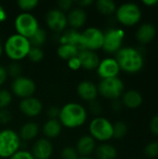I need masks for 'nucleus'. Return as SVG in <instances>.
Returning a JSON list of instances; mask_svg holds the SVG:
<instances>
[{
  "label": "nucleus",
  "mask_w": 158,
  "mask_h": 159,
  "mask_svg": "<svg viewBox=\"0 0 158 159\" xmlns=\"http://www.w3.org/2000/svg\"><path fill=\"white\" fill-rule=\"evenodd\" d=\"M35 89L36 86L34 81L29 77L22 76V75L14 78L11 84L12 92L21 100L32 97L35 91Z\"/></svg>",
  "instance_id": "9b49d317"
},
{
  "label": "nucleus",
  "mask_w": 158,
  "mask_h": 159,
  "mask_svg": "<svg viewBox=\"0 0 158 159\" xmlns=\"http://www.w3.org/2000/svg\"><path fill=\"white\" fill-rule=\"evenodd\" d=\"M119 65L120 70L128 74H137L144 66V58L140 49L124 47L116 53L115 58Z\"/></svg>",
  "instance_id": "f257e3e1"
},
{
  "label": "nucleus",
  "mask_w": 158,
  "mask_h": 159,
  "mask_svg": "<svg viewBox=\"0 0 158 159\" xmlns=\"http://www.w3.org/2000/svg\"><path fill=\"white\" fill-rule=\"evenodd\" d=\"M103 32L97 27H88L81 33L80 47L82 49L96 51L102 48Z\"/></svg>",
  "instance_id": "1a4fd4ad"
},
{
  "label": "nucleus",
  "mask_w": 158,
  "mask_h": 159,
  "mask_svg": "<svg viewBox=\"0 0 158 159\" xmlns=\"http://www.w3.org/2000/svg\"><path fill=\"white\" fill-rule=\"evenodd\" d=\"M80 39H81V33L74 29H66L62 32L60 37V43L62 45H72L77 47L81 50L80 47Z\"/></svg>",
  "instance_id": "4be33fe9"
},
{
  "label": "nucleus",
  "mask_w": 158,
  "mask_h": 159,
  "mask_svg": "<svg viewBox=\"0 0 158 159\" xmlns=\"http://www.w3.org/2000/svg\"><path fill=\"white\" fill-rule=\"evenodd\" d=\"M39 132V127L34 122H27L21 126L20 129L19 136L20 140L23 141H31L34 139Z\"/></svg>",
  "instance_id": "b1692460"
},
{
  "label": "nucleus",
  "mask_w": 158,
  "mask_h": 159,
  "mask_svg": "<svg viewBox=\"0 0 158 159\" xmlns=\"http://www.w3.org/2000/svg\"><path fill=\"white\" fill-rule=\"evenodd\" d=\"M116 20L124 26H134L142 19L141 7L132 2H127L120 5L115 10Z\"/></svg>",
  "instance_id": "39448f33"
},
{
  "label": "nucleus",
  "mask_w": 158,
  "mask_h": 159,
  "mask_svg": "<svg viewBox=\"0 0 158 159\" xmlns=\"http://www.w3.org/2000/svg\"><path fill=\"white\" fill-rule=\"evenodd\" d=\"M89 110L92 114L94 115H99L101 112H102V106H101V103L99 102H97L96 100L95 101H92L89 102Z\"/></svg>",
  "instance_id": "a19ab883"
},
{
  "label": "nucleus",
  "mask_w": 158,
  "mask_h": 159,
  "mask_svg": "<svg viewBox=\"0 0 158 159\" xmlns=\"http://www.w3.org/2000/svg\"><path fill=\"white\" fill-rule=\"evenodd\" d=\"M62 129V126L59 119H48L43 126V134L47 139L58 137Z\"/></svg>",
  "instance_id": "5701e85b"
},
{
  "label": "nucleus",
  "mask_w": 158,
  "mask_h": 159,
  "mask_svg": "<svg viewBox=\"0 0 158 159\" xmlns=\"http://www.w3.org/2000/svg\"><path fill=\"white\" fill-rule=\"evenodd\" d=\"M52 153L53 145L48 139H39L33 145L32 155L34 159H49Z\"/></svg>",
  "instance_id": "2eb2a0df"
},
{
  "label": "nucleus",
  "mask_w": 158,
  "mask_h": 159,
  "mask_svg": "<svg viewBox=\"0 0 158 159\" xmlns=\"http://www.w3.org/2000/svg\"><path fill=\"white\" fill-rule=\"evenodd\" d=\"M144 154L149 158H156L158 157V143H150L144 148Z\"/></svg>",
  "instance_id": "72a5a7b5"
},
{
  "label": "nucleus",
  "mask_w": 158,
  "mask_h": 159,
  "mask_svg": "<svg viewBox=\"0 0 158 159\" xmlns=\"http://www.w3.org/2000/svg\"><path fill=\"white\" fill-rule=\"evenodd\" d=\"M29 60L33 62H39L43 60L44 58V51L41 48H38V47H32L29 53H28V56Z\"/></svg>",
  "instance_id": "c756f323"
},
{
  "label": "nucleus",
  "mask_w": 158,
  "mask_h": 159,
  "mask_svg": "<svg viewBox=\"0 0 158 159\" xmlns=\"http://www.w3.org/2000/svg\"><path fill=\"white\" fill-rule=\"evenodd\" d=\"M20 110L26 116L34 117L41 114L43 110V104L40 100L32 96L20 101Z\"/></svg>",
  "instance_id": "4468645a"
},
{
  "label": "nucleus",
  "mask_w": 158,
  "mask_h": 159,
  "mask_svg": "<svg viewBox=\"0 0 158 159\" xmlns=\"http://www.w3.org/2000/svg\"><path fill=\"white\" fill-rule=\"evenodd\" d=\"M142 95L135 89L125 91L121 97L122 104L129 109H136L140 107L142 103Z\"/></svg>",
  "instance_id": "412c9836"
},
{
  "label": "nucleus",
  "mask_w": 158,
  "mask_h": 159,
  "mask_svg": "<svg viewBox=\"0 0 158 159\" xmlns=\"http://www.w3.org/2000/svg\"><path fill=\"white\" fill-rule=\"evenodd\" d=\"M96 70H97L99 76L102 79L117 77L120 72V68L116 60L111 57L101 60Z\"/></svg>",
  "instance_id": "ddd939ff"
},
{
  "label": "nucleus",
  "mask_w": 158,
  "mask_h": 159,
  "mask_svg": "<svg viewBox=\"0 0 158 159\" xmlns=\"http://www.w3.org/2000/svg\"><path fill=\"white\" fill-rule=\"evenodd\" d=\"M78 96L86 101V102H92L95 101L99 92H98V87L89 80H84L81 81L76 89Z\"/></svg>",
  "instance_id": "dca6fc26"
},
{
  "label": "nucleus",
  "mask_w": 158,
  "mask_h": 159,
  "mask_svg": "<svg viewBox=\"0 0 158 159\" xmlns=\"http://www.w3.org/2000/svg\"><path fill=\"white\" fill-rule=\"evenodd\" d=\"M88 118L86 108L77 102H68L60 110L59 121L62 127L76 129L83 126Z\"/></svg>",
  "instance_id": "f03ea898"
},
{
  "label": "nucleus",
  "mask_w": 158,
  "mask_h": 159,
  "mask_svg": "<svg viewBox=\"0 0 158 159\" xmlns=\"http://www.w3.org/2000/svg\"><path fill=\"white\" fill-rule=\"evenodd\" d=\"M80 49L77 47L72 45H62L61 44L57 48L58 56L65 61H69L72 58H74L78 55Z\"/></svg>",
  "instance_id": "a878e982"
},
{
  "label": "nucleus",
  "mask_w": 158,
  "mask_h": 159,
  "mask_svg": "<svg viewBox=\"0 0 158 159\" xmlns=\"http://www.w3.org/2000/svg\"><path fill=\"white\" fill-rule=\"evenodd\" d=\"M46 23L47 27L56 33H62L66 30L68 21L66 14L59 8H53L46 14Z\"/></svg>",
  "instance_id": "f8f14e48"
},
{
  "label": "nucleus",
  "mask_w": 158,
  "mask_h": 159,
  "mask_svg": "<svg viewBox=\"0 0 158 159\" xmlns=\"http://www.w3.org/2000/svg\"><path fill=\"white\" fill-rule=\"evenodd\" d=\"M149 128H150V130L153 134L158 136V115H156V116H154L151 119Z\"/></svg>",
  "instance_id": "79ce46f5"
},
{
  "label": "nucleus",
  "mask_w": 158,
  "mask_h": 159,
  "mask_svg": "<svg viewBox=\"0 0 158 159\" xmlns=\"http://www.w3.org/2000/svg\"><path fill=\"white\" fill-rule=\"evenodd\" d=\"M103 37L102 49L108 53H116L121 48L125 38V31L121 28H110L106 30Z\"/></svg>",
  "instance_id": "9d476101"
},
{
  "label": "nucleus",
  "mask_w": 158,
  "mask_h": 159,
  "mask_svg": "<svg viewBox=\"0 0 158 159\" xmlns=\"http://www.w3.org/2000/svg\"><path fill=\"white\" fill-rule=\"evenodd\" d=\"M89 135L99 142H107L114 136L113 124L109 119L102 116H96L93 118L88 127Z\"/></svg>",
  "instance_id": "423d86ee"
},
{
  "label": "nucleus",
  "mask_w": 158,
  "mask_h": 159,
  "mask_svg": "<svg viewBox=\"0 0 158 159\" xmlns=\"http://www.w3.org/2000/svg\"><path fill=\"white\" fill-rule=\"evenodd\" d=\"M96 147V141L90 135H84L78 139L75 149L79 157H89L95 152Z\"/></svg>",
  "instance_id": "aec40b11"
},
{
  "label": "nucleus",
  "mask_w": 158,
  "mask_h": 159,
  "mask_svg": "<svg viewBox=\"0 0 158 159\" xmlns=\"http://www.w3.org/2000/svg\"><path fill=\"white\" fill-rule=\"evenodd\" d=\"M7 75H9L10 76H12L14 78H17V77L20 76V74H21V66L17 61H13L7 68Z\"/></svg>",
  "instance_id": "f704fd0d"
},
{
  "label": "nucleus",
  "mask_w": 158,
  "mask_h": 159,
  "mask_svg": "<svg viewBox=\"0 0 158 159\" xmlns=\"http://www.w3.org/2000/svg\"><path fill=\"white\" fill-rule=\"evenodd\" d=\"M95 156L98 159H115L117 151L116 148L110 143H102L96 147Z\"/></svg>",
  "instance_id": "393cba45"
},
{
  "label": "nucleus",
  "mask_w": 158,
  "mask_h": 159,
  "mask_svg": "<svg viewBox=\"0 0 158 159\" xmlns=\"http://www.w3.org/2000/svg\"><path fill=\"white\" fill-rule=\"evenodd\" d=\"M12 102V95L7 89H0V110L7 109Z\"/></svg>",
  "instance_id": "2f4dec72"
},
{
  "label": "nucleus",
  "mask_w": 158,
  "mask_h": 159,
  "mask_svg": "<svg viewBox=\"0 0 158 159\" xmlns=\"http://www.w3.org/2000/svg\"><path fill=\"white\" fill-rule=\"evenodd\" d=\"M67 16L68 24L71 26L72 29L77 30L83 27L87 21V13L84 8L82 7H73L69 10Z\"/></svg>",
  "instance_id": "6ab92c4d"
},
{
  "label": "nucleus",
  "mask_w": 158,
  "mask_h": 159,
  "mask_svg": "<svg viewBox=\"0 0 158 159\" xmlns=\"http://www.w3.org/2000/svg\"><path fill=\"white\" fill-rule=\"evenodd\" d=\"M32 48L30 40L19 34H11L6 40L3 49L6 55L13 61H19L28 56Z\"/></svg>",
  "instance_id": "7ed1b4c3"
},
{
  "label": "nucleus",
  "mask_w": 158,
  "mask_h": 159,
  "mask_svg": "<svg viewBox=\"0 0 158 159\" xmlns=\"http://www.w3.org/2000/svg\"><path fill=\"white\" fill-rule=\"evenodd\" d=\"M29 40H30V43H31L32 47L41 48V46L44 45V43L47 40V32H46V30L39 27V29L33 34V36Z\"/></svg>",
  "instance_id": "cd10ccee"
},
{
  "label": "nucleus",
  "mask_w": 158,
  "mask_h": 159,
  "mask_svg": "<svg viewBox=\"0 0 158 159\" xmlns=\"http://www.w3.org/2000/svg\"><path fill=\"white\" fill-rule=\"evenodd\" d=\"M61 159H78L79 155L76 149L73 146H66L61 150Z\"/></svg>",
  "instance_id": "473e14b6"
},
{
  "label": "nucleus",
  "mask_w": 158,
  "mask_h": 159,
  "mask_svg": "<svg viewBox=\"0 0 158 159\" xmlns=\"http://www.w3.org/2000/svg\"><path fill=\"white\" fill-rule=\"evenodd\" d=\"M77 57L81 62V67L89 71L97 69L101 61L99 55L95 51H91L88 49L80 50Z\"/></svg>",
  "instance_id": "a211bd4d"
},
{
  "label": "nucleus",
  "mask_w": 158,
  "mask_h": 159,
  "mask_svg": "<svg viewBox=\"0 0 158 159\" xmlns=\"http://www.w3.org/2000/svg\"><path fill=\"white\" fill-rule=\"evenodd\" d=\"M3 52H4V49H3V46H2V44L0 43V57L2 56Z\"/></svg>",
  "instance_id": "09e8293b"
},
{
  "label": "nucleus",
  "mask_w": 158,
  "mask_h": 159,
  "mask_svg": "<svg viewBox=\"0 0 158 159\" xmlns=\"http://www.w3.org/2000/svg\"><path fill=\"white\" fill-rule=\"evenodd\" d=\"M113 132H114L113 138H115V139L124 138L128 133L127 124L123 121H118V122L113 124Z\"/></svg>",
  "instance_id": "c85d7f7f"
},
{
  "label": "nucleus",
  "mask_w": 158,
  "mask_h": 159,
  "mask_svg": "<svg viewBox=\"0 0 158 159\" xmlns=\"http://www.w3.org/2000/svg\"><path fill=\"white\" fill-rule=\"evenodd\" d=\"M14 27L16 34H19L28 39L39 29V23L37 19L30 12L20 13L14 20Z\"/></svg>",
  "instance_id": "6e6552de"
},
{
  "label": "nucleus",
  "mask_w": 158,
  "mask_h": 159,
  "mask_svg": "<svg viewBox=\"0 0 158 159\" xmlns=\"http://www.w3.org/2000/svg\"><path fill=\"white\" fill-rule=\"evenodd\" d=\"M7 18V11L5 9V7L0 5V23L4 22Z\"/></svg>",
  "instance_id": "a18cd8bd"
},
{
  "label": "nucleus",
  "mask_w": 158,
  "mask_h": 159,
  "mask_svg": "<svg viewBox=\"0 0 158 159\" xmlns=\"http://www.w3.org/2000/svg\"><path fill=\"white\" fill-rule=\"evenodd\" d=\"M7 76H8V75H7V68L2 66V65H0V86L3 85L6 82Z\"/></svg>",
  "instance_id": "37998d69"
},
{
  "label": "nucleus",
  "mask_w": 158,
  "mask_h": 159,
  "mask_svg": "<svg viewBox=\"0 0 158 159\" xmlns=\"http://www.w3.org/2000/svg\"><path fill=\"white\" fill-rule=\"evenodd\" d=\"M143 5L147 6V7H152V6H157V0H146V1H142Z\"/></svg>",
  "instance_id": "de8ad7c7"
},
{
  "label": "nucleus",
  "mask_w": 158,
  "mask_h": 159,
  "mask_svg": "<svg viewBox=\"0 0 158 159\" xmlns=\"http://www.w3.org/2000/svg\"><path fill=\"white\" fill-rule=\"evenodd\" d=\"M93 3V1L92 0H81V1H77V2H75V4H77L78 6H79V7H88V6H89V5H91Z\"/></svg>",
  "instance_id": "49530a36"
},
{
  "label": "nucleus",
  "mask_w": 158,
  "mask_h": 159,
  "mask_svg": "<svg viewBox=\"0 0 158 159\" xmlns=\"http://www.w3.org/2000/svg\"><path fill=\"white\" fill-rule=\"evenodd\" d=\"M12 119V115L7 109H1L0 110V123L6 125L9 123Z\"/></svg>",
  "instance_id": "e433bc0d"
},
{
  "label": "nucleus",
  "mask_w": 158,
  "mask_h": 159,
  "mask_svg": "<svg viewBox=\"0 0 158 159\" xmlns=\"http://www.w3.org/2000/svg\"><path fill=\"white\" fill-rule=\"evenodd\" d=\"M157 6H158V0H157Z\"/></svg>",
  "instance_id": "3c124183"
},
{
  "label": "nucleus",
  "mask_w": 158,
  "mask_h": 159,
  "mask_svg": "<svg viewBox=\"0 0 158 159\" xmlns=\"http://www.w3.org/2000/svg\"><path fill=\"white\" fill-rule=\"evenodd\" d=\"M60 108H58L57 106H50L47 109V116L49 117V119H59V116H60Z\"/></svg>",
  "instance_id": "ea45409f"
},
{
  "label": "nucleus",
  "mask_w": 158,
  "mask_h": 159,
  "mask_svg": "<svg viewBox=\"0 0 158 159\" xmlns=\"http://www.w3.org/2000/svg\"><path fill=\"white\" fill-rule=\"evenodd\" d=\"M8 159H34L32 153L26 150H20Z\"/></svg>",
  "instance_id": "c9c22d12"
},
{
  "label": "nucleus",
  "mask_w": 158,
  "mask_h": 159,
  "mask_svg": "<svg viewBox=\"0 0 158 159\" xmlns=\"http://www.w3.org/2000/svg\"><path fill=\"white\" fill-rule=\"evenodd\" d=\"M96 7L101 14L106 16L115 13L117 8L115 3L113 0H98L96 2Z\"/></svg>",
  "instance_id": "bb28decb"
},
{
  "label": "nucleus",
  "mask_w": 158,
  "mask_h": 159,
  "mask_svg": "<svg viewBox=\"0 0 158 159\" xmlns=\"http://www.w3.org/2000/svg\"><path fill=\"white\" fill-rule=\"evenodd\" d=\"M78 159H93V158H91V157H79V158Z\"/></svg>",
  "instance_id": "8fccbe9b"
},
{
  "label": "nucleus",
  "mask_w": 158,
  "mask_h": 159,
  "mask_svg": "<svg viewBox=\"0 0 158 159\" xmlns=\"http://www.w3.org/2000/svg\"><path fill=\"white\" fill-rule=\"evenodd\" d=\"M74 2L72 0H60L58 2V7L61 11H66V10H71L73 8Z\"/></svg>",
  "instance_id": "4c0bfd02"
},
{
  "label": "nucleus",
  "mask_w": 158,
  "mask_h": 159,
  "mask_svg": "<svg viewBox=\"0 0 158 159\" xmlns=\"http://www.w3.org/2000/svg\"><path fill=\"white\" fill-rule=\"evenodd\" d=\"M156 35V28L150 22L142 23L139 26L136 32V39L142 45L151 43Z\"/></svg>",
  "instance_id": "f3484780"
},
{
  "label": "nucleus",
  "mask_w": 158,
  "mask_h": 159,
  "mask_svg": "<svg viewBox=\"0 0 158 159\" xmlns=\"http://www.w3.org/2000/svg\"><path fill=\"white\" fill-rule=\"evenodd\" d=\"M20 141L19 133L13 129H2L0 131V157L8 159L20 151Z\"/></svg>",
  "instance_id": "20e7f679"
},
{
  "label": "nucleus",
  "mask_w": 158,
  "mask_h": 159,
  "mask_svg": "<svg viewBox=\"0 0 158 159\" xmlns=\"http://www.w3.org/2000/svg\"><path fill=\"white\" fill-rule=\"evenodd\" d=\"M38 4V0H19L17 2V5L21 10H23V12H30L34 9Z\"/></svg>",
  "instance_id": "7c9ffc66"
},
{
  "label": "nucleus",
  "mask_w": 158,
  "mask_h": 159,
  "mask_svg": "<svg viewBox=\"0 0 158 159\" xmlns=\"http://www.w3.org/2000/svg\"><path fill=\"white\" fill-rule=\"evenodd\" d=\"M98 92L105 99L119 100L125 92V85L118 76L102 79L98 86Z\"/></svg>",
  "instance_id": "0eeeda50"
},
{
  "label": "nucleus",
  "mask_w": 158,
  "mask_h": 159,
  "mask_svg": "<svg viewBox=\"0 0 158 159\" xmlns=\"http://www.w3.org/2000/svg\"><path fill=\"white\" fill-rule=\"evenodd\" d=\"M67 63H68V67L71 69V70H74V71H77L78 69L82 68L81 67V62L78 59V57H74V58H72L71 60L67 61Z\"/></svg>",
  "instance_id": "58836bf2"
},
{
  "label": "nucleus",
  "mask_w": 158,
  "mask_h": 159,
  "mask_svg": "<svg viewBox=\"0 0 158 159\" xmlns=\"http://www.w3.org/2000/svg\"><path fill=\"white\" fill-rule=\"evenodd\" d=\"M122 106H123V104H122V102H121L119 100H115V101H113V102H112V109H113L114 111H115V112L120 111L121 108H122Z\"/></svg>",
  "instance_id": "c03bdc74"
}]
</instances>
